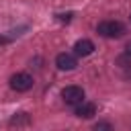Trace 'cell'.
<instances>
[{
  "label": "cell",
  "mask_w": 131,
  "mask_h": 131,
  "mask_svg": "<svg viewBox=\"0 0 131 131\" xmlns=\"http://www.w3.org/2000/svg\"><path fill=\"white\" fill-rule=\"evenodd\" d=\"M55 66H57L59 70H63V72H70V70H74V68L78 66V59H76V55H72V53H59V55L55 57Z\"/></svg>",
  "instance_id": "obj_4"
},
{
  "label": "cell",
  "mask_w": 131,
  "mask_h": 131,
  "mask_svg": "<svg viewBox=\"0 0 131 131\" xmlns=\"http://www.w3.org/2000/svg\"><path fill=\"white\" fill-rule=\"evenodd\" d=\"M27 123H29V115H27V113H16V115L10 119V125H12V127H14V125H16V127H18V125H27Z\"/></svg>",
  "instance_id": "obj_7"
},
{
  "label": "cell",
  "mask_w": 131,
  "mask_h": 131,
  "mask_svg": "<svg viewBox=\"0 0 131 131\" xmlns=\"http://www.w3.org/2000/svg\"><path fill=\"white\" fill-rule=\"evenodd\" d=\"M94 131H113V125L108 121H98L94 125Z\"/></svg>",
  "instance_id": "obj_8"
},
{
  "label": "cell",
  "mask_w": 131,
  "mask_h": 131,
  "mask_svg": "<svg viewBox=\"0 0 131 131\" xmlns=\"http://www.w3.org/2000/svg\"><path fill=\"white\" fill-rule=\"evenodd\" d=\"M61 98H63V102H66V104L76 106V104L84 102V88H82V86H76V84L66 86V88L61 90Z\"/></svg>",
  "instance_id": "obj_3"
},
{
  "label": "cell",
  "mask_w": 131,
  "mask_h": 131,
  "mask_svg": "<svg viewBox=\"0 0 131 131\" xmlns=\"http://www.w3.org/2000/svg\"><path fill=\"white\" fill-rule=\"evenodd\" d=\"M125 53H127V57H131V41L127 43V47H125Z\"/></svg>",
  "instance_id": "obj_9"
},
{
  "label": "cell",
  "mask_w": 131,
  "mask_h": 131,
  "mask_svg": "<svg viewBox=\"0 0 131 131\" xmlns=\"http://www.w3.org/2000/svg\"><path fill=\"white\" fill-rule=\"evenodd\" d=\"M72 14H59V20H70Z\"/></svg>",
  "instance_id": "obj_10"
},
{
  "label": "cell",
  "mask_w": 131,
  "mask_h": 131,
  "mask_svg": "<svg viewBox=\"0 0 131 131\" xmlns=\"http://www.w3.org/2000/svg\"><path fill=\"white\" fill-rule=\"evenodd\" d=\"M92 51H94V43H92L90 39H80V41H76V45H74V53L80 55V57H86V55H90Z\"/></svg>",
  "instance_id": "obj_6"
},
{
  "label": "cell",
  "mask_w": 131,
  "mask_h": 131,
  "mask_svg": "<svg viewBox=\"0 0 131 131\" xmlns=\"http://www.w3.org/2000/svg\"><path fill=\"white\" fill-rule=\"evenodd\" d=\"M96 31H98V35H102L106 39H119L125 33V27L119 20H102V23H98Z\"/></svg>",
  "instance_id": "obj_1"
},
{
  "label": "cell",
  "mask_w": 131,
  "mask_h": 131,
  "mask_svg": "<svg viewBox=\"0 0 131 131\" xmlns=\"http://www.w3.org/2000/svg\"><path fill=\"white\" fill-rule=\"evenodd\" d=\"M8 41H10L8 37H0V45H4V43H8Z\"/></svg>",
  "instance_id": "obj_11"
},
{
  "label": "cell",
  "mask_w": 131,
  "mask_h": 131,
  "mask_svg": "<svg viewBox=\"0 0 131 131\" xmlns=\"http://www.w3.org/2000/svg\"><path fill=\"white\" fill-rule=\"evenodd\" d=\"M94 115H96V104L94 102H80V104H76V117L92 119Z\"/></svg>",
  "instance_id": "obj_5"
},
{
  "label": "cell",
  "mask_w": 131,
  "mask_h": 131,
  "mask_svg": "<svg viewBox=\"0 0 131 131\" xmlns=\"http://www.w3.org/2000/svg\"><path fill=\"white\" fill-rule=\"evenodd\" d=\"M10 88L16 92H27L33 88V76L27 72H16L10 76Z\"/></svg>",
  "instance_id": "obj_2"
}]
</instances>
